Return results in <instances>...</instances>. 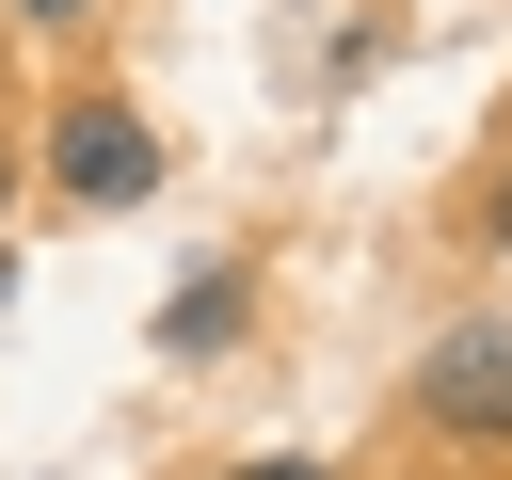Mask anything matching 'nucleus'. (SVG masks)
<instances>
[{
	"instance_id": "1",
	"label": "nucleus",
	"mask_w": 512,
	"mask_h": 480,
	"mask_svg": "<svg viewBox=\"0 0 512 480\" xmlns=\"http://www.w3.org/2000/svg\"><path fill=\"white\" fill-rule=\"evenodd\" d=\"M48 192H64V208H144V192H160V128H144L128 96H64V128H48Z\"/></svg>"
},
{
	"instance_id": "2",
	"label": "nucleus",
	"mask_w": 512,
	"mask_h": 480,
	"mask_svg": "<svg viewBox=\"0 0 512 480\" xmlns=\"http://www.w3.org/2000/svg\"><path fill=\"white\" fill-rule=\"evenodd\" d=\"M416 416L432 432H512V320H448L416 352Z\"/></svg>"
},
{
	"instance_id": "3",
	"label": "nucleus",
	"mask_w": 512,
	"mask_h": 480,
	"mask_svg": "<svg viewBox=\"0 0 512 480\" xmlns=\"http://www.w3.org/2000/svg\"><path fill=\"white\" fill-rule=\"evenodd\" d=\"M240 320H256V288H240V256H208V272H192V288L160 304V352H224Z\"/></svg>"
},
{
	"instance_id": "4",
	"label": "nucleus",
	"mask_w": 512,
	"mask_h": 480,
	"mask_svg": "<svg viewBox=\"0 0 512 480\" xmlns=\"http://www.w3.org/2000/svg\"><path fill=\"white\" fill-rule=\"evenodd\" d=\"M16 16H32V32H64V16H96V0H16Z\"/></svg>"
},
{
	"instance_id": "5",
	"label": "nucleus",
	"mask_w": 512,
	"mask_h": 480,
	"mask_svg": "<svg viewBox=\"0 0 512 480\" xmlns=\"http://www.w3.org/2000/svg\"><path fill=\"white\" fill-rule=\"evenodd\" d=\"M240 480H320V464H240Z\"/></svg>"
},
{
	"instance_id": "6",
	"label": "nucleus",
	"mask_w": 512,
	"mask_h": 480,
	"mask_svg": "<svg viewBox=\"0 0 512 480\" xmlns=\"http://www.w3.org/2000/svg\"><path fill=\"white\" fill-rule=\"evenodd\" d=\"M0 192H16V144H0Z\"/></svg>"
}]
</instances>
